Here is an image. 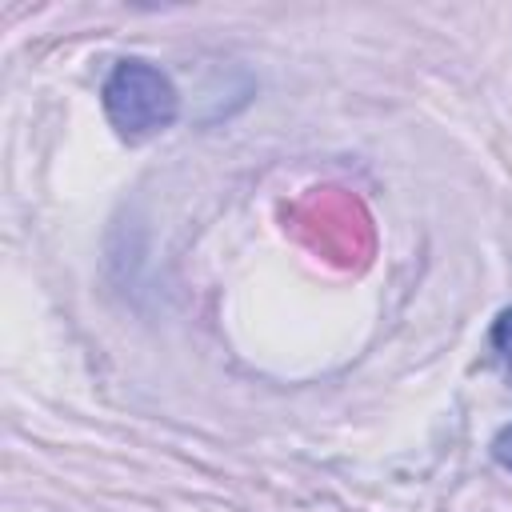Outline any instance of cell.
<instances>
[{
	"label": "cell",
	"mask_w": 512,
	"mask_h": 512,
	"mask_svg": "<svg viewBox=\"0 0 512 512\" xmlns=\"http://www.w3.org/2000/svg\"><path fill=\"white\" fill-rule=\"evenodd\" d=\"M100 104H104V116L116 128V136L128 144H144V140L160 136L180 116V92H176L172 76L140 56L116 60V68L108 72V80L100 88Z\"/></svg>",
	"instance_id": "cell-1"
},
{
	"label": "cell",
	"mask_w": 512,
	"mask_h": 512,
	"mask_svg": "<svg viewBox=\"0 0 512 512\" xmlns=\"http://www.w3.org/2000/svg\"><path fill=\"white\" fill-rule=\"evenodd\" d=\"M488 344H492V356H496V364H500V368L512 376V308H504V312L492 320Z\"/></svg>",
	"instance_id": "cell-2"
},
{
	"label": "cell",
	"mask_w": 512,
	"mask_h": 512,
	"mask_svg": "<svg viewBox=\"0 0 512 512\" xmlns=\"http://www.w3.org/2000/svg\"><path fill=\"white\" fill-rule=\"evenodd\" d=\"M488 452H492V460H496L504 472H512V420L492 436V448H488Z\"/></svg>",
	"instance_id": "cell-3"
}]
</instances>
